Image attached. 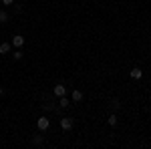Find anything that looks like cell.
<instances>
[{
	"label": "cell",
	"instance_id": "1",
	"mask_svg": "<svg viewBox=\"0 0 151 149\" xmlns=\"http://www.w3.org/2000/svg\"><path fill=\"white\" fill-rule=\"evenodd\" d=\"M36 127H38L40 131H47L48 127H50V121H48L47 117H38V121H36Z\"/></svg>",
	"mask_w": 151,
	"mask_h": 149
},
{
	"label": "cell",
	"instance_id": "2",
	"mask_svg": "<svg viewBox=\"0 0 151 149\" xmlns=\"http://www.w3.org/2000/svg\"><path fill=\"white\" fill-rule=\"evenodd\" d=\"M60 129H63V131H70V129H73V119H70V117H63V119H60Z\"/></svg>",
	"mask_w": 151,
	"mask_h": 149
},
{
	"label": "cell",
	"instance_id": "3",
	"mask_svg": "<svg viewBox=\"0 0 151 149\" xmlns=\"http://www.w3.org/2000/svg\"><path fill=\"white\" fill-rule=\"evenodd\" d=\"M22 45H24V36H20V35L12 36V46H14V48H20Z\"/></svg>",
	"mask_w": 151,
	"mask_h": 149
},
{
	"label": "cell",
	"instance_id": "4",
	"mask_svg": "<svg viewBox=\"0 0 151 149\" xmlns=\"http://www.w3.org/2000/svg\"><path fill=\"white\" fill-rule=\"evenodd\" d=\"M52 91H55L57 97H65V95H67V87H65V85H55Z\"/></svg>",
	"mask_w": 151,
	"mask_h": 149
},
{
	"label": "cell",
	"instance_id": "5",
	"mask_svg": "<svg viewBox=\"0 0 151 149\" xmlns=\"http://www.w3.org/2000/svg\"><path fill=\"white\" fill-rule=\"evenodd\" d=\"M129 77L135 79V81H139L141 77H143V71H141V69H131V71H129Z\"/></svg>",
	"mask_w": 151,
	"mask_h": 149
},
{
	"label": "cell",
	"instance_id": "6",
	"mask_svg": "<svg viewBox=\"0 0 151 149\" xmlns=\"http://www.w3.org/2000/svg\"><path fill=\"white\" fill-rule=\"evenodd\" d=\"M81 99H83V93L79 91V89H75V91H73V101H75V103H79Z\"/></svg>",
	"mask_w": 151,
	"mask_h": 149
},
{
	"label": "cell",
	"instance_id": "7",
	"mask_svg": "<svg viewBox=\"0 0 151 149\" xmlns=\"http://www.w3.org/2000/svg\"><path fill=\"white\" fill-rule=\"evenodd\" d=\"M0 53H2V55H8V53H10V45H8V42H2V45H0Z\"/></svg>",
	"mask_w": 151,
	"mask_h": 149
},
{
	"label": "cell",
	"instance_id": "8",
	"mask_svg": "<svg viewBox=\"0 0 151 149\" xmlns=\"http://www.w3.org/2000/svg\"><path fill=\"white\" fill-rule=\"evenodd\" d=\"M58 105H60L63 109H67L70 103H69V99H67V97H58Z\"/></svg>",
	"mask_w": 151,
	"mask_h": 149
},
{
	"label": "cell",
	"instance_id": "9",
	"mask_svg": "<svg viewBox=\"0 0 151 149\" xmlns=\"http://www.w3.org/2000/svg\"><path fill=\"white\" fill-rule=\"evenodd\" d=\"M107 123H109L111 127H115V125H117V115L111 113V115H109V119H107Z\"/></svg>",
	"mask_w": 151,
	"mask_h": 149
},
{
	"label": "cell",
	"instance_id": "10",
	"mask_svg": "<svg viewBox=\"0 0 151 149\" xmlns=\"http://www.w3.org/2000/svg\"><path fill=\"white\" fill-rule=\"evenodd\" d=\"M0 22H8V12L0 10Z\"/></svg>",
	"mask_w": 151,
	"mask_h": 149
},
{
	"label": "cell",
	"instance_id": "11",
	"mask_svg": "<svg viewBox=\"0 0 151 149\" xmlns=\"http://www.w3.org/2000/svg\"><path fill=\"white\" fill-rule=\"evenodd\" d=\"M42 109H45V111H52V109H55V103H50V101H48V103H42Z\"/></svg>",
	"mask_w": 151,
	"mask_h": 149
},
{
	"label": "cell",
	"instance_id": "12",
	"mask_svg": "<svg viewBox=\"0 0 151 149\" xmlns=\"http://www.w3.org/2000/svg\"><path fill=\"white\" fill-rule=\"evenodd\" d=\"M40 143H42V137H40V135H36V137L32 139V145H35V147H38Z\"/></svg>",
	"mask_w": 151,
	"mask_h": 149
},
{
	"label": "cell",
	"instance_id": "13",
	"mask_svg": "<svg viewBox=\"0 0 151 149\" xmlns=\"http://www.w3.org/2000/svg\"><path fill=\"white\" fill-rule=\"evenodd\" d=\"M12 58H14V60H20V58H22V53L16 48V50H14V55H12Z\"/></svg>",
	"mask_w": 151,
	"mask_h": 149
},
{
	"label": "cell",
	"instance_id": "14",
	"mask_svg": "<svg viewBox=\"0 0 151 149\" xmlns=\"http://www.w3.org/2000/svg\"><path fill=\"white\" fill-rule=\"evenodd\" d=\"M111 107H113V111H117V109L121 107V103H119L117 99H113V101H111Z\"/></svg>",
	"mask_w": 151,
	"mask_h": 149
},
{
	"label": "cell",
	"instance_id": "15",
	"mask_svg": "<svg viewBox=\"0 0 151 149\" xmlns=\"http://www.w3.org/2000/svg\"><path fill=\"white\" fill-rule=\"evenodd\" d=\"M14 2H16V0H2V4H4V6H10V4H14Z\"/></svg>",
	"mask_w": 151,
	"mask_h": 149
},
{
	"label": "cell",
	"instance_id": "16",
	"mask_svg": "<svg viewBox=\"0 0 151 149\" xmlns=\"http://www.w3.org/2000/svg\"><path fill=\"white\" fill-rule=\"evenodd\" d=\"M2 93H4V89H2V87H0V97H2Z\"/></svg>",
	"mask_w": 151,
	"mask_h": 149
}]
</instances>
